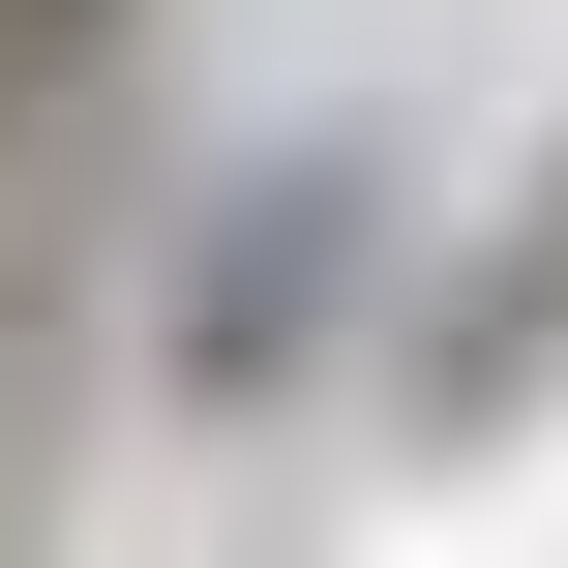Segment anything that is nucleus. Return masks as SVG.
Listing matches in <instances>:
<instances>
[{"instance_id": "1", "label": "nucleus", "mask_w": 568, "mask_h": 568, "mask_svg": "<svg viewBox=\"0 0 568 568\" xmlns=\"http://www.w3.org/2000/svg\"><path fill=\"white\" fill-rule=\"evenodd\" d=\"M0 30H30V60H90V30H120V0H0Z\"/></svg>"}, {"instance_id": "2", "label": "nucleus", "mask_w": 568, "mask_h": 568, "mask_svg": "<svg viewBox=\"0 0 568 568\" xmlns=\"http://www.w3.org/2000/svg\"><path fill=\"white\" fill-rule=\"evenodd\" d=\"M0 90H30V30H0Z\"/></svg>"}]
</instances>
